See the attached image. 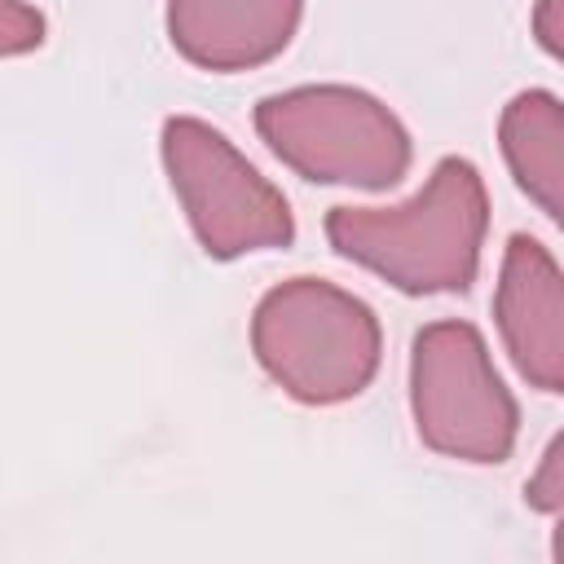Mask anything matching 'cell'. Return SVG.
<instances>
[{"instance_id": "6da1fadb", "label": "cell", "mask_w": 564, "mask_h": 564, "mask_svg": "<svg viewBox=\"0 0 564 564\" xmlns=\"http://www.w3.org/2000/svg\"><path fill=\"white\" fill-rule=\"evenodd\" d=\"M326 242L335 256L370 269L405 295H454L476 282L489 189L471 159L445 154L427 172L423 189L388 207H330Z\"/></svg>"}, {"instance_id": "7a4b0ae2", "label": "cell", "mask_w": 564, "mask_h": 564, "mask_svg": "<svg viewBox=\"0 0 564 564\" xmlns=\"http://www.w3.org/2000/svg\"><path fill=\"white\" fill-rule=\"evenodd\" d=\"M251 352L291 401L344 405L375 383L383 330L361 295L300 273L256 300Z\"/></svg>"}, {"instance_id": "3957f363", "label": "cell", "mask_w": 564, "mask_h": 564, "mask_svg": "<svg viewBox=\"0 0 564 564\" xmlns=\"http://www.w3.org/2000/svg\"><path fill=\"white\" fill-rule=\"evenodd\" d=\"M256 132L278 163L317 185L392 189L414 163L405 123L366 88L300 84L260 97Z\"/></svg>"}, {"instance_id": "277c9868", "label": "cell", "mask_w": 564, "mask_h": 564, "mask_svg": "<svg viewBox=\"0 0 564 564\" xmlns=\"http://www.w3.org/2000/svg\"><path fill=\"white\" fill-rule=\"evenodd\" d=\"M159 154L167 185L212 260H242L295 242L286 194L207 119H163Z\"/></svg>"}, {"instance_id": "5b68a950", "label": "cell", "mask_w": 564, "mask_h": 564, "mask_svg": "<svg viewBox=\"0 0 564 564\" xmlns=\"http://www.w3.org/2000/svg\"><path fill=\"white\" fill-rule=\"evenodd\" d=\"M410 414L427 449L498 467L520 436V405L502 383L485 335L463 317L427 322L410 344Z\"/></svg>"}, {"instance_id": "8992f818", "label": "cell", "mask_w": 564, "mask_h": 564, "mask_svg": "<svg viewBox=\"0 0 564 564\" xmlns=\"http://www.w3.org/2000/svg\"><path fill=\"white\" fill-rule=\"evenodd\" d=\"M494 322L520 379L538 392L564 388V273L546 242L511 234L494 286Z\"/></svg>"}, {"instance_id": "52a82bcc", "label": "cell", "mask_w": 564, "mask_h": 564, "mask_svg": "<svg viewBox=\"0 0 564 564\" xmlns=\"http://www.w3.org/2000/svg\"><path fill=\"white\" fill-rule=\"evenodd\" d=\"M300 18L304 0H167V40L189 66L234 75L282 57Z\"/></svg>"}, {"instance_id": "ba28073f", "label": "cell", "mask_w": 564, "mask_h": 564, "mask_svg": "<svg viewBox=\"0 0 564 564\" xmlns=\"http://www.w3.org/2000/svg\"><path fill=\"white\" fill-rule=\"evenodd\" d=\"M498 145L516 185L546 220L564 207V106L551 88L516 93L498 115Z\"/></svg>"}, {"instance_id": "9c48e42d", "label": "cell", "mask_w": 564, "mask_h": 564, "mask_svg": "<svg viewBox=\"0 0 564 564\" xmlns=\"http://www.w3.org/2000/svg\"><path fill=\"white\" fill-rule=\"evenodd\" d=\"M524 502L542 516H560L564 511V432L551 436V445L538 458V471L524 485Z\"/></svg>"}, {"instance_id": "30bf717a", "label": "cell", "mask_w": 564, "mask_h": 564, "mask_svg": "<svg viewBox=\"0 0 564 564\" xmlns=\"http://www.w3.org/2000/svg\"><path fill=\"white\" fill-rule=\"evenodd\" d=\"M44 13L26 0H0V57H22L44 44Z\"/></svg>"}, {"instance_id": "8fae6325", "label": "cell", "mask_w": 564, "mask_h": 564, "mask_svg": "<svg viewBox=\"0 0 564 564\" xmlns=\"http://www.w3.org/2000/svg\"><path fill=\"white\" fill-rule=\"evenodd\" d=\"M560 9H564V0H538L533 4V18H529V26H533V40L542 44V53L546 57H564V18H560Z\"/></svg>"}]
</instances>
